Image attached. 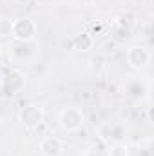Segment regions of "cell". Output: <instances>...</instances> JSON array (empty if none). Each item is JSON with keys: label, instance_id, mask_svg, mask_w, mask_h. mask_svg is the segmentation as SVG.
Here are the masks:
<instances>
[{"label": "cell", "instance_id": "obj_13", "mask_svg": "<svg viewBox=\"0 0 154 156\" xmlns=\"http://www.w3.org/2000/svg\"><path fill=\"white\" fill-rule=\"evenodd\" d=\"M13 37V20L7 16H0V38Z\"/></svg>", "mask_w": 154, "mask_h": 156}, {"label": "cell", "instance_id": "obj_12", "mask_svg": "<svg viewBox=\"0 0 154 156\" xmlns=\"http://www.w3.org/2000/svg\"><path fill=\"white\" fill-rule=\"evenodd\" d=\"M107 156H129V147L125 142H116L111 144L107 149Z\"/></svg>", "mask_w": 154, "mask_h": 156}, {"label": "cell", "instance_id": "obj_6", "mask_svg": "<svg viewBox=\"0 0 154 156\" xmlns=\"http://www.w3.org/2000/svg\"><path fill=\"white\" fill-rule=\"evenodd\" d=\"M45 111L40 104H27L18 111V122L26 129H37L44 123Z\"/></svg>", "mask_w": 154, "mask_h": 156}, {"label": "cell", "instance_id": "obj_14", "mask_svg": "<svg viewBox=\"0 0 154 156\" xmlns=\"http://www.w3.org/2000/svg\"><path fill=\"white\" fill-rule=\"evenodd\" d=\"M0 51H2V44H0Z\"/></svg>", "mask_w": 154, "mask_h": 156}, {"label": "cell", "instance_id": "obj_10", "mask_svg": "<svg viewBox=\"0 0 154 156\" xmlns=\"http://www.w3.org/2000/svg\"><path fill=\"white\" fill-rule=\"evenodd\" d=\"M89 69H91V73L96 75V76L103 75L105 69H107V58H105L103 55H100V53L94 55V56L89 60Z\"/></svg>", "mask_w": 154, "mask_h": 156}, {"label": "cell", "instance_id": "obj_5", "mask_svg": "<svg viewBox=\"0 0 154 156\" xmlns=\"http://www.w3.org/2000/svg\"><path fill=\"white\" fill-rule=\"evenodd\" d=\"M38 35V24L29 18V16H24V18H16L13 20V40H18V42H35Z\"/></svg>", "mask_w": 154, "mask_h": 156}, {"label": "cell", "instance_id": "obj_3", "mask_svg": "<svg viewBox=\"0 0 154 156\" xmlns=\"http://www.w3.org/2000/svg\"><path fill=\"white\" fill-rule=\"evenodd\" d=\"M26 83H27V76L24 75V71L13 69V71H9V73L4 75L0 87H2L4 96H7V98H16V96H20V94L24 93Z\"/></svg>", "mask_w": 154, "mask_h": 156}, {"label": "cell", "instance_id": "obj_9", "mask_svg": "<svg viewBox=\"0 0 154 156\" xmlns=\"http://www.w3.org/2000/svg\"><path fill=\"white\" fill-rule=\"evenodd\" d=\"M98 136H100L102 142H105L107 145H111V144H116V142H121L123 140L125 131L118 123H103L98 129Z\"/></svg>", "mask_w": 154, "mask_h": 156}, {"label": "cell", "instance_id": "obj_2", "mask_svg": "<svg viewBox=\"0 0 154 156\" xmlns=\"http://www.w3.org/2000/svg\"><path fill=\"white\" fill-rule=\"evenodd\" d=\"M121 87H123V94L132 102H143L149 98L151 93V82L147 80V76H140V75L127 76L121 82Z\"/></svg>", "mask_w": 154, "mask_h": 156}, {"label": "cell", "instance_id": "obj_4", "mask_svg": "<svg viewBox=\"0 0 154 156\" xmlns=\"http://www.w3.org/2000/svg\"><path fill=\"white\" fill-rule=\"evenodd\" d=\"M58 125L65 133H76L85 125V115L80 107H75V105L64 107L58 115Z\"/></svg>", "mask_w": 154, "mask_h": 156}, {"label": "cell", "instance_id": "obj_8", "mask_svg": "<svg viewBox=\"0 0 154 156\" xmlns=\"http://www.w3.org/2000/svg\"><path fill=\"white\" fill-rule=\"evenodd\" d=\"M38 151L42 156H62L65 153V142L54 134L44 136L38 144Z\"/></svg>", "mask_w": 154, "mask_h": 156}, {"label": "cell", "instance_id": "obj_11", "mask_svg": "<svg viewBox=\"0 0 154 156\" xmlns=\"http://www.w3.org/2000/svg\"><path fill=\"white\" fill-rule=\"evenodd\" d=\"M93 44H94V38L89 33H82V35H76L73 38V47L76 51H89L93 47Z\"/></svg>", "mask_w": 154, "mask_h": 156}, {"label": "cell", "instance_id": "obj_1", "mask_svg": "<svg viewBox=\"0 0 154 156\" xmlns=\"http://www.w3.org/2000/svg\"><path fill=\"white\" fill-rule=\"evenodd\" d=\"M7 58L13 66L22 67V66H29L37 60L38 56V44L37 42H18L13 40L11 44H7Z\"/></svg>", "mask_w": 154, "mask_h": 156}, {"label": "cell", "instance_id": "obj_7", "mask_svg": "<svg viewBox=\"0 0 154 156\" xmlns=\"http://www.w3.org/2000/svg\"><path fill=\"white\" fill-rule=\"evenodd\" d=\"M125 58H127V64L132 69L140 71V69H145L151 64V51L145 45H131L125 53Z\"/></svg>", "mask_w": 154, "mask_h": 156}]
</instances>
